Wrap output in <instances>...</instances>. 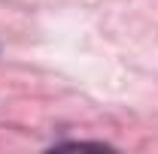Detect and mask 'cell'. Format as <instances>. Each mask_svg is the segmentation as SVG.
Returning <instances> with one entry per match:
<instances>
[{
  "instance_id": "6da1fadb",
  "label": "cell",
  "mask_w": 158,
  "mask_h": 154,
  "mask_svg": "<svg viewBox=\"0 0 158 154\" xmlns=\"http://www.w3.org/2000/svg\"><path fill=\"white\" fill-rule=\"evenodd\" d=\"M58 148H103V142H61Z\"/></svg>"
}]
</instances>
